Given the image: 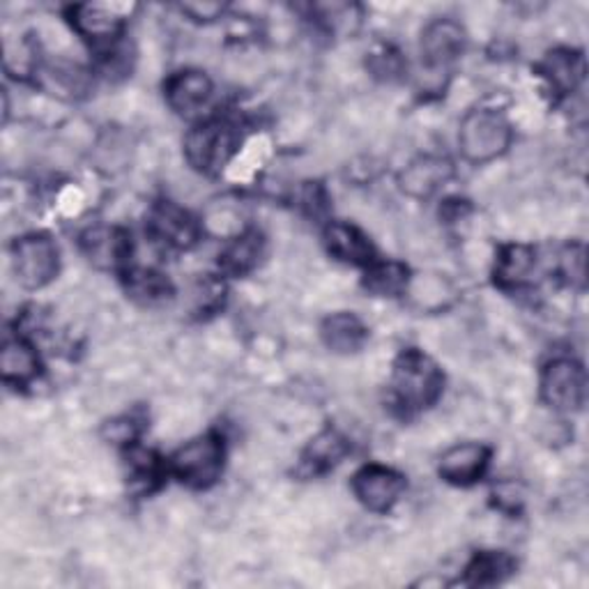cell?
Instances as JSON below:
<instances>
[{
    "label": "cell",
    "mask_w": 589,
    "mask_h": 589,
    "mask_svg": "<svg viewBox=\"0 0 589 589\" xmlns=\"http://www.w3.org/2000/svg\"><path fill=\"white\" fill-rule=\"evenodd\" d=\"M122 10L120 5H76L72 8V24L76 33L91 39L93 45H111L122 31Z\"/></svg>",
    "instance_id": "cell-10"
},
{
    "label": "cell",
    "mask_w": 589,
    "mask_h": 589,
    "mask_svg": "<svg viewBox=\"0 0 589 589\" xmlns=\"http://www.w3.org/2000/svg\"><path fill=\"white\" fill-rule=\"evenodd\" d=\"M512 143V124L500 111L477 109L460 122V153L472 164H486L507 153Z\"/></svg>",
    "instance_id": "cell-1"
},
{
    "label": "cell",
    "mask_w": 589,
    "mask_h": 589,
    "mask_svg": "<svg viewBox=\"0 0 589 589\" xmlns=\"http://www.w3.org/2000/svg\"><path fill=\"white\" fill-rule=\"evenodd\" d=\"M261 254H263V240L259 233H254V230H249V233H240L226 247L221 265L224 269L233 272V275H244V272L254 269L259 265Z\"/></svg>",
    "instance_id": "cell-21"
},
{
    "label": "cell",
    "mask_w": 589,
    "mask_h": 589,
    "mask_svg": "<svg viewBox=\"0 0 589 589\" xmlns=\"http://www.w3.org/2000/svg\"><path fill=\"white\" fill-rule=\"evenodd\" d=\"M452 164L442 157H419L401 173V189L412 199H429L452 178Z\"/></svg>",
    "instance_id": "cell-13"
},
{
    "label": "cell",
    "mask_w": 589,
    "mask_h": 589,
    "mask_svg": "<svg viewBox=\"0 0 589 589\" xmlns=\"http://www.w3.org/2000/svg\"><path fill=\"white\" fill-rule=\"evenodd\" d=\"M151 228L155 238L176 249L192 247L199 238V226L194 224V219L173 203H161L153 209Z\"/></svg>",
    "instance_id": "cell-12"
},
{
    "label": "cell",
    "mask_w": 589,
    "mask_h": 589,
    "mask_svg": "<svg viewBox=\"0 0 589 589\" xmlns=\"http://www.w3.org/2000/svg\"><path fill=\"white\" fill-rule=\"evenodd\" d=\"M406 489L404 474L385 466H366L352 479V491L369 512L385 514Z\"/></svg>",
    "instance_id": "cell-7"
},
{
    "label": "cell",
    "mask_w": 589,
    "mask_h": 589,
    "mask_svg": "<svg viewBox=\"0 0 589 589\" xmlns=\"http://www.w3.org/2000/svg\"><path fill=\"white\" fill-rule=\"evenodd\" d=\"M171 470L192 489L213 486L224 470V440L217 433L189 440L173 454Z\"/></svg>",
    "instance_id": "cell-3"
},
{
    "label": "cell",
    "mask_w": 589,
    "mask_h": 589,
    "mask_svg": "<svg viewBox=\"0 0 589 589\" xmlns=\"http://www.w3.org/2000/svg\"><path fill=\"white\" fill-rule=\"evenodd\" d=\"M408 272L398 263H383L369 269L366 275V288L375 294H398L406 292L408 288Z\"/></svg>",
    "instance_id": "cell-24"
},
{
    "label": "cell",
    "mask_w": 589,
    "mask_h": 589,
    "mask_svg": "<svg viewBox=\"0 0 589 589\" xmlns=\"http://www.w3.org/2000/svg\"><path fill=\"white\" fill-rule=\"evenodd\" d=\"M0 371L5 383L28 385L39 373V357L28 341L5 339L3 352H0Z\"/></svg>",
    "instance_id": "cell-14"
},
{
    "label": "cell",
    "mask_w": 589,
    "mask_h": 589,
    "mask_svg": "<svg viewBox=\"0 0 589 589\" xmlns=\"http://www.w3.org/2000/svg\"><path fill=\"white\" fill-rule=\"evenodd\" d=\"M205 224L209 228V233L221 236V238H238L242 233L240 209L228 205V203H219V205L209 207Z\"/></svg>",
    "instance_id": "cell-26"
},
{
    "label": "cell",
    "mask_w": 589,
    "mask_h": 589,
    "mask_svg": "<svg viewBox=\"0 0 589 589\" xmlns=\"http://www.w3.org/2000/svg\"><path fill=\"white\" fill-rule=\"evenodd\" d=\"M236 147V134L230 124L221 120L205 122L184 139V155L201 173H215L228 161Z\"/></svg>",
    "instance_id": "cell-5"
},
{
    "label": "cell",
    "mask_w": 589,
    "mask_h": 589,
    "mask_svg": "<svg viewBox=\"0 0 589 589\" xmlns=\"http://www.w3.org/2000/svg\"><path fill=\"white\" fill-rule=\"evenodd\" d=\"M130 294L141 304H161L171 298V286L153 269H136L128 281Z\"/></svg>",
    "instance_id": "cell-22"
},
{
    "label": "cell",
    "mask_w": 589,
    "mask_h": 589,
    "mask_svg": "<svg viewBox=\"0 0 589 589\" xmlns=\"http://www.w3.org/2000/svg\"><path fill=\"white\" fill-rule=\"evenodd\" d=\"M344 454H346V440L339 433L325 431L313 440V445L306 452V458L315 468H329Z\"/></svg>",
    "instance_id": "cell-25"
},
{
    "label": "cell",
    "mask_w": 589,
    "mask_h": 589,
    "mask_svg": "<svg viewBox=\"0 0 589 589\" xmlns=\"http://www.w3.org/2000/svg\"><path fill=\"white\" fill-rule=\"evenodd\" d=\"M325 242L329 254H334L339 261L346 263H366L373 256V249L369 240L350 224H332L325 230Z\"/></svg>",
    "instance_id": "cell-16"
},
{
    "label": "cell",
    "mask_w": 589,
    "mask_h": 589,
    "mask_svg": "<svg viewBox=\"0 0 589 589\" xmlns=\"http://www.w3.org/2000/svg\"><path fill=\"white\" fill-rule=\"evenodd\" d=\"M180 10L196 21H215L219 14H224L221 3H182Z\"/></svg>",
    "instance_id": "cell-27"
},
{
    "label": "cell",
    "mask_w": 589,
    "mask_h": 589,
    "mask_svg": "<svg viewBox=\"0 0 589 589\" xmlns=\"http://www.w3.org/2000/svg\"><path fill=\"white\" fill-rule=\"evenodd\" d=\"M514 572V562L504 553H481L468 566L470 585H495Z\"/></svg>",
    "instance_id": "cell-23"
},
{
    "label": "cell",
    "mask_w": 589,
    "mask_h": 589,
    "mask_svg": "<svg viewBox=\"0 0 589 589\" xmlns=\"http://www.w3.org/2000/svg\"><path fill=\"white\" fill-rule=\"evenodd\" d=\"M394 392L398 401L412 410L429 408L442 392V373L426 354L408 350L394 366Z\"/></svg>",
    "instance_id": "cell-2"
},
{
    "label": "cell",
    "mask_w": 589,
    "mask_h": 589,
    "mask_svg": "<svg viewBox=\"0 0 589 589\" xmlns=\"http://www.w3.org/2000/svg\"><path fill=\"white\" fill-rule=\"evenodd\" d=\"M209 95H213V81L199 70H187L166 81V101L168 107L182 116L199 113Z\"/></svg>",
    "instance_id": "cell-11"
},
{
    "label": "cell",
    "mask_w": 589,
    "mask_h": 589,
    "mask_svg": "<svg viewBox=\"0 0 589 589\" xmlns=\"http://www.w3.org/2000/svg\"><path fill=\"white\" fill-rule=\"evenodd\" d=\"M466 51V31L452 19H437L422 33V58L431 70L452 65Z\"/></svg>",
    "instance_id": "cell-8"
},
{
    "label": "cell",
    "mask_w": 589,
    "mask_h": 589,
    "mask_svg": "<svg viewBox=\"0 0 589 589\" xmlns=\"http://www.w3.org/2000/svg\"><path fill=\"white\" fill-rule=\"evenodd\" d=\"M541 398L553 410L574 412L585 404V371L574 360H555L543 369Z\"/></svg>",
    "instance_id": "cell-6"
},
{
    "label": "cell",
    "mask_w": 589,
    "mask_h": 589,
    "mask_svg": "<svg viewBox=\"0 0 589 589\" xmlns=\"http://www.w3.org/2000/svg\"><path fill=\"white\" fill-rule=\"evenodd\" d=\"M323 341L339 354L357 352L366 341V327L352 313H334L323 323Z\"/></svg>",
    "instance_id": "cell-15"
},
{
    "label": "cell",
    "mask_w": 589,
    "mask_h": 589,
    "mask_svg": "<svg viewBox=\"0 0 589 589\" xmlns=\"http://www.w3.org/2000/svg\"><path fill=\"white\" fill-rule=\"evenodd\" d=\"M58 247L45 233L24 236L12 244L14 277L28 290H37L51 284L58 275Z\"/></svg>",
    "instance_id": "cell-4"
},
{
    "label": "cell",
    "mask_w": 589,
    "mask_h": 589,
    "mask_svg": "<svg viewBox=\"0 0 589 589\" xmlns=\"http://www.w3.org/2000/svg\"><path fill=\"white\" fill-rule=\"evenodd\" d=\"M406 292L417 309L440 311L454 302V286L442 275H417L408 281Z\"/></svg>",
    "instance_id": "cell-19"
},
{
    "label": "cell",
    "mask_w": 589,
    "mask_h": 589,
    "mask_svg": "<svg viewBox=\"0 0 589 589\" xmlns=\"http://www.w3.org/2000/svg\"><path fill=\"white\" fill-rule=\"evenodd\" d=\"M534 269V251L522 244H512L500 251L495 265V279L502 286H520Z\"/></svg>",
    "instance_id": "cell-20"
},
{
    "label": "cell",
    "mask_w": 589,
    "mask_h": 589,
    "mask_svg": "<svg viewBox=\"0 0 589 589\" xmlns=\"http://www.w3.org/2000/svg\"><path fill=\"white\" fill-rule=\"evenodd\" d=\"M491 460V449L477 445V442H466V445H456L440 458V477L456 483V486H470L481 474L486 472Z\"/></svg>",
    "instance_id": "cell-9"
},
{
    "label": "cell",
    "mask_w": 589,
    "mask_h": 589,
    "mask_svg": "<svg viewBox=\"0 0 589 589\" xmlns=\"http://www.w3.org/2000/svg\"><path fill=\"white\" fill-rule=\"evenodd\" d=\"M83 247H86L88 259L97 267H116L118 263L128 259L130 242L122 230L97 228V230H91V233L86 236V240H83Z\"/></svg>",
    "instance_id": "cell-18"
},
{
    "label": "cell",
    "mask_w": 589,
    "mask_h": 589,
    "mask_svg": "<svg viewBox=\"0 0 589 589\" xmlns=\"http://www.w3.org/2000/svg\"><path fill=\"white\" fill-rule=\"evenodd\" d=\"M541 70H543V76L551 81V86L560 95H566V93H574L580 86V81L585 76V62L580 56L572 51L557 49L545 56Z\"/></svg>",
    "instance_id": "cell-17"
}]
</instances>
